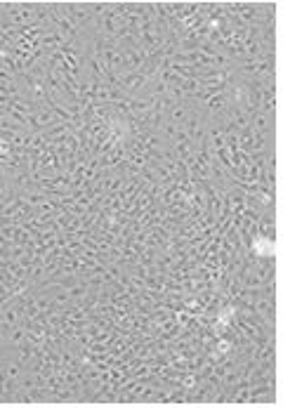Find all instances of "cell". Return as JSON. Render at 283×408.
Masks as SVG:
<instances>
[{"label":"cell","mask_w":283,"mask_h":408,"mask_svg":"<svg viewBox=\"0 0 283 408\" xmlns=\"http://www.w3.org/2000/svg\"><path fill=\"white\" fill-rule=\"evenodd\" d=\"M253 250H255L257 255H260V257H262L264 253H267L269 257H271V255H274V243H271L269 239H262V236H257V239H255Z\"/></svg>","instance_id":"6da1fadb"}]
</instances>
